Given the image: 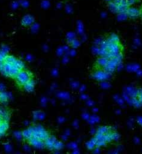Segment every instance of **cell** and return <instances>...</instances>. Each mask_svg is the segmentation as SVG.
<instances>
[{"instance_id":"obj_18","label":"cell","mask_w":142,"mask_h":154,"mask_svg":"<svg viewBox=\"0 0 142 154\" xmlns=\"http://www.w3.org/2000/svg\"><path fill=\"white\" fill-rule=\"evenodd\" d=\"M139 100L141 103H142V90H140L139 93Z\"/></svg>"},{"instance_id":"obj_3","label":"cell","mask_w":142,"mask_h":154,"mask_svg":"<svg viewBox=\"0 0 142 154\" xmlns=\"http://www.w3.org/2000/svg\"><path fill=\"white\" fill-rule=\"evenodd\" d=\"M32 132V136L35 137L43 141H45L49 135V132L42 126L37 125L30 128Z\"/></svg>"},{"instance_id":"obj_15","label":"cell","mask_w":142,"mask_h":154,"mask_svg":"<svg viewBox=\"0 0 142 154\" xmlns=\"http://www.w3.org/2000/svg\"><path fill=\"white\" fill-rule=\"evenodd\" d=\"M22 136L26 140H27L30 137H32V132H31V130L30 128L22 132Z\"/></svg>"},{"instance_id":"obj_12","label":"cell","mask_w":142,"mask_h":154,"mask_svg":"<svg viewBox=\"0 0 142 154\" xmlns=\"http://www.w3.org/2000/svg\"><path fill=\"white\" fill-rule=\"evenodd\" d=\"M16 58L14 57L13 55H5L4 57V62L7 63L9 64L13 65L14 63L15 62V61L16 60Z\"/></svg>"},{"instance_id":"obj_4","label":"cell","mask_w":142,"mask_h":154,"mask_svg":"<svg viewBox=\"0 0 142 154\" xmlns=\"http://www.w3.org/2000/svg\"><path fill=\"white\" fill-rule=\"evenodd\" d=\"M124 14L126 15L127 17L130 18V19H137V18L140 17L139 7H137L135 5L128 7L125 10Z\"/></svg>"},{"instance_id":"obj_16","label":"cell","mask_w":142,"mask_h":154,"mask_svg":"<svg viewBox=\"0 0 142 154\" xmlns=\"http://www.w3.org/2000/svg\"><path fill=\"white\" fill-rule=\"evenodd\" d=\"M125 4L128 7H130L133 5H136L139 3V0H124Z\"/></svg>"},{"instance_id":"obj_14","label":"cell","mask_w":142,"mask_h":154,"mask_svg":"<svg viewBox=\"0 0 142 154\" xmlns=\"http://www.w3.org/2000/svg\"><path fill=\"white\" fill-rule=\"evenodd\" d=\"M106 72H103V71H98L95 72V78L98 79H103L105 78H106Z\"/></svg>"},{"instance_id":"obj_9","label":"cell","mask_w":142,"mask_h":154,"mask_svg":"<svg viewBox=\"0 0 142 154\" xmlns=\"http://www.w3.org/2000/svg\"><path fill=\"white\" fill-rule=\"evenodd\" d=\"M9 128V121L4 120L0 123V137L4 135Z\"/></svg>"},{"instance_id":"obj_8","label":"cell","mask_w":142,"mask_h":154,"mask_svg":"<svg viewBox=\"0 0 142 154\" xmlns=\"http://www.w3.org/2000/svg\"><path fill=\"white\" fill-rule=\"evenodd\" d=\"M35 82L33 78L30 80H29L27 83L25 84L22 86V87L23 88L24 90H25L26 91L28 92V93H31V92H33L34 91L35 88Z\"/></svg>"},{"instance_id":"obj_19","label":"cell","mask_w":142,"mask_h":154,"mask_svg":"<svg viewBox=\"0 0 142 154\" xmlns=\"http://www.w3.org/2000/svg\"><path fill=\"white\" fill-rule=\"evenodd\" d=\"M139 10H140V17L142 19V4L140 6Z\"/></svg>"},{"instance_id":"obj_2","label":"cell","mask_w":142,"mask_h":154,"mask_svg":"<svg viewBox=\"0 0 142 154\" xmlns=\"http://www.w3.org/2000/svg\"><path fill=\"white\" fill-rule=\"evenodd\" d=\"M31 78H33V73L25 69L21 70L15 78L17 84L21 87Z\"/></svg>"},{"instance_id":"obj_17","label":"cell","mask_w":142,"mask_h":154,"mask_svg":"<svg viewBox=\"0 0 142 154\" xmlns=\"http://www.w3.org/2000/svg\"><path fill=\"white\" fill-rule=\"evenodd\" d=\"M7 101V96L3 92H0V102H5Z\"/></svg>"},{"instance_id":"obj_11","label":"cell","mask_w":142,"mask_h":154,"mask_svg":"<svg viewBox=\"0 0 142 154\" xmlns=\"http://www.w3.org/2000/svg\"><path fill=\"white\" fill-rule=\"evenodd\" d=\"M109 61V59L106 57H101L98 59L97 61V65H98V67H99L100 69H103L107 65Z\"/></svg>"},{"instance_id":"obj_1","label":"cell","mask_w":142,"mask_h":154,"mask_svg":"<svg viewBox=\"0 0 142 154\" xmlns=\"http://www.w3.org/2000/svg\"><path fill=\"white\" fill-rule=\"evenodd\" d=\"M106 3L109 9L114 13H125L128 7L124 0H106Z\"/></svg>"},{"instance_id":"obj_13","label":"cell","mask_w":142,"mask_h":154,"mask_svg":"<svg viewBox=\"0 0 142 154\" xmlns=\"http://www.w3.org/2000/svg\"><path fill=\"white\" fill-rule=\"evenodd\" d=\"M13 65L16 67L18 70H22L25 69V63L21 60L16 59L15 62L14 63Z\"/></svg>"},{"instance_id":"obj_7","label":"cell","mask_w":142,"mask_h":154,"mask_svg":"<svg viewBox=\"0 0 142 154\" xmlns=\"http://www.w3.org/2000/svg\"><path fill=\"white\" fill-rule=\"evenodd\" d=\"M34 22V18L29 15L25 16L21 21V24L24 27H30Z\"/></svg>"},{"instance_id":"obj_20","label":"cell","mask_w":142,"mask_h":154,"mask_svg":"<svg viewBox=\"0 0 142 154\" xmlns=\"http://www.w3.org/2000/svg\"><path fill=\"white\" fill-rule=\"evenodd\" d=\"M5 55H3V54L0 52V61H3L4 60V57Z\"/></svg>"},{"instance_id":"obj_5","label":"cell","mask_w":142,"mask_h":154,"mask_svg":"<svg viewBox=\"0 0 142 154\" xmlns=\"http://www.w3.org/2000/svg\"><path fill=\"white\" fill-rule=\"evenodd\" d=\"M27 141L30 145L35 147L37 148L41 149L45 147L44 141H43L35 137L32 136L31 137H30L29 139H28Z\"/></svg>"},{"instance_id":"obj_10","label":"cell","mask_w":142,"mask_h":154,"mask_svg":"<svg viewBox=\"0 0 142 154\" xmlns=\"http://www.w3.org/2000/svg\"><path fill=\"white\" fill-rule=\"evenodd\" d=\"M0 118H1L4 120L9 121L10 118V114L9 111L5 108L0 107Z\"/></svg>"},{"instance_id":"obj_6","label":"cell","mask_w":142,"mask_h":154,"mask_svg":"<svg viewBox=\"0 0 142 154\" xmlns=\"http://www.w3.org/2000/svg\"><path fill=\"white\" fill-rule=\"evenodd\" d=\"M57 139L52 135H49L47 138L44 141L45 146L49 149H53L55 144L56 143Z\"/></svg>"}]
</instances>
